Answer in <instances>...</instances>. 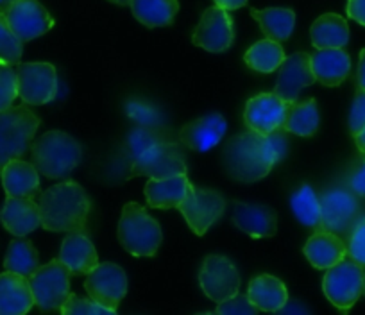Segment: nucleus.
<instances>
[{
  "label": "nucleus",
  "instance_id": "f257e3e1",
  "mask_svg": "<svg viewBox=\"0 0 365 315\" xmlns=\"http://www.w3.org/2000/svg\"><path fill=\"white\" fill-rule=\"evenodd\" d=\"M289 153L287 131L278 129L270 135L245 131L233 136L222 150V165L227 176L242 183L263 180L274 165L285 160Z\"/></svg>",
  "mask_w": 365,
  "mask_h": 315
},
{
  "label": "nucleus",
  "instance_id": "f03ea898",
  "mask_svg": "<svg viewBox=\"0 0 365 315\" xmlns=\"http://www.w3.org/2000/svg\"><path fill=\"white\" fill-rule=\"evenodd\" d=\"M41 227L56 233L86 231L91 201L86 190L76 181H63L40 195Z\"/></svg>",
  "mask_w": 365,
  "mask_h": 315
},
{
  "label": "nucleus",
  "instance_id": "7ed1b4c3",
  "mask_svg": "<svg viewBox=\"0 0 365 315\" xmlns=\"http://www.w3.org/2000/svg\"><path fill=\"white\" fill-rule=\"evenodd\" d=\"M31 156L38 172L48 180L68 177L83 160V147L63 131H48L31 143Z\"/></svg>",
  "mask_w": 365,
  "mask_h": 315
},
{
  "label": "nucleus",
  "instance_id": "20e7f679",
  "mask_svg": "<svg viewBox=\"0 0 365 315\" xmlns=\"http://www.w3.org/2000/svg\"><path fill=\"white\" fill-rule=\"evenodd\" d=\"M163 240L160 222L138 202H128L118 220V242L133 257L150 258L158 253Z\"/></svg>",
  "mask_w": 365,
  "mask_h": 315
},
{
  "label": "nucleus",
  "instance_id": "39448f33",
  "mask_svg": "<svg viewBox=\"0 0 365 315\" xmlns=\"http://www.w3.org/2000/svg\"><path fill=\"white\" fill-rule=\"evenodd\" d=\"M38 128L40 117L31 110L29 104L0 111V170L11 160L26 156Z\"/></svg>",
  "mask_w": 365,
  "mask_h": 315
},
{
  "label": "nucleus",
  "instance_id": "423d86ee",
  "mask_svg": "<svg viewBox=\"0 0 365 315\" xmlns=\"http://www.w3.org/2000/svg\"><path fill=\"white\" fill-rule=\"evenodd\" d=\"M364 271L360 264L344 258L333 267L326 269L322 292L329 303L340 311H349L364 294Z\"/></svg>",
  "mask_w": 365,
  "mask_h": 315
},
{
  "label": "nucleus",
  "instance_id": "0eeeda50",
  "mask_svg": "<svg viewBox=\"0 0 365 315\" xmlns=\"http://www.w3.org/2000/svg\"><path fill=\"white\" fill-rule=\"evenodd\" d=\"M178 174H187L185 153L174 140H165L147 149L135 162H131L128 180L138 176H147L149 180H163V177L178 176Z\"/></svg>",
  "mask_w": 365,
  "mask_h": 315
},
{
  "label": "nucleus",
  "instance_id": "6e6552de",
  "mask_svg": "<svg viewBox=\"0 0 365 315\" xmlns=\"http://www.w3.org/2000/svg\"><path fill=\"white\" fill-rule=\"evenodd\" d=\"M29 283L41 311H59L70 296V271L59 258L38 267Z\"/></svg>",
  "mask_w": 365,
  "mask_h": 315
},
{
  "label": "nucleus",
  "instance_id": "1a4fd4ad",
  "mask_svg": "<svg viewBox=\"0 0 365 315\" xmlns=\"http://www.w3.org/2000/svg\"><path fill=\"white\" fill-rule=\"evenodd\" d=\"M321 199L322 229H328L340 237H349L360 217V197L347 187H329L319 195Z\"/></svg>",
  "mask_w": 365,
  "mask_h": 315
},
{
  "label": "nucleus",
  "instance_id": "9d476101",
  "mask_svg": "<svg viewBox=\"0 0 365 315\" xmlns=\"http://www.w3.org/2000/svg\"><path fill=\"white\" fill-rule=\"evenodd\" d=\"M188 227L197 237H202L226 212V199L212 188H201L190 185L187 197L178 206Z\"/></svg>",
  "mask_w": 365,
  "mask_h": 315
},
{
  "label": "nucleus",
  "instance_id": "9b49d317",
  "mask_svg": "<svg viewBox=\"0 0 365 315\" xmlns=\"http://www.w3.org/2000/svg\"><path fill=\"white\" fill-rule=\"evenodd\" d=\"M19 97L29 106H43L58 95V73L51 63H19Z\"/></svg>",
  "mask_w": 365,
  "mask_h": 315
},
{
  "label": "nucleus",
  "instance_id": "f8f14e48",
  "mask_svg": "<svg viewBox=\"0 0 365 315\" xmlns=\"http://www.w3.org/2000/svg\"><path fill=\"white\" fill-rule=\"evenodd\" d=\"M202 292L215 303L226 301L240 290V272L230 258L222 254H210L205 258L199 272Z\"/></svg>",
  "mask_w": 365,
  "mask_h": 315
},
{
  "label": "nucleus",
  "instance_id": "ddd939ff",
  "mask_svg": "<svg viewBox=\"0 0 365 315\" xmlns=\"http://www.w3.org/2000/svg\"><path fill=\"white\" fill-rule=\"evenodd\" d=\"M88 296L103 306L117 311L118 304L128 294V274L117 264H99L84 282Z\"/></svg>",
  "mask_w": 365,
  "mask_h": 315
},
{
  "label": "nucleus",
  "instance_id": "4468645a",
  "mask_svg": "<svg viewBox=\"0 0 365 315\" xmlns=\"http://www.w3.org/2000/svg\"><path fill=\"white\" fill-rule=\"evenodd\" d=\"M289 103L276 93H258L245 104L244 122L249 131L270 135L285 128Z\"/></svg>",
  "mask_w": 365,
  "mask_h": 315
},
{
  "label": "nucleus",
  "instance_id": "2eb2a0df",
  "mask_svg": "<svg viewBox=\"0 0 365 315\" xmlns=\"http://www.w3.org/2000/svg\"><path fill=\"white\" fill-rule=\"evenodd\" d=\"M235 41V24L230 11L213 6L208 8L201 16L194 31V43L205 51L220 54L226 52Z\"/></svg>",
  "mask_w": 365,
  "mask_h": 315
},
{
  "label": "nucleus",
  "instance_id": "dca6fc26",
  "mask_svg": "<svg viewBox=\"0 0 365 315\" xmlns=\"http://www.w3.org/2000/svg\"><path fill=\"white\" fill-rule=\"evenodd\" d=\"M13 33L26 43L54 27V19L38 0H16L4 11Z\"/></svg>",
  "mask_w": 365,
  "mask_h": 315
},
{
  "label": "nucleus",
  "instance_id": "f3484780",
  "mask_svg": "<svg viewBox=\"0 0 365 315\" xmlns=\"http://www.w3.org/2000/svg\"><path fill=\"white\" fill-rule=\"evenodd\" d=\"M278 70L279 73L274 93L287 103H294L299 99L301 90L308 88L315 83L312 56L308 52H296L290 58H285Z\"/></svg>",
  "mask_w": 365,
  "mask_h": 315
},
{
  "label": "nucleus",
  "instance_id": "a211bd4d",
  "mask_svg": "<svg viewBox=\"0 0 365 315\" xmlns=\"http://www.w3.org/2000/svg\"><path fill=\"white\" fill-rule=\"evenodd\" d=\"M227 131L226 118L220 113H210L188 122L179 131V142L197 153H208L220 143Z\"/></svg>",
  "mask_w": 365,
  "mask_h": 315
},
{
  "label": "nucleus",
  "instance_id": "6ab92c4d",
  "mask_svg": "<svg viewBox=\"0 0 365 315\" xmlns=\"http://www.w3.org/2000/svg\"><path fill=\"white\" fill-rule=\"evenodd\" d=\"M233 224L252 239H269L278 231V213L270 206L237 201L233 205Z\"/></svg>",
  "mask_w": 365,
  "mask_h": 315
},
{
  "label": "nucleus",
  "instance_id": "aec40b11",
  "mask_svg": "<svg viewBox=\"0 0 365 315\" xmlns=\"http://www.w3.org/2000/svg\"><path fill=\"white\" fill-rule=\"evenodd\" d=\"M59 260L68 267L70 274H88L99 265V254L86 231H70L61 244Z\"/></svg>",
  "mask_w": 365,
  "mask_h": 315
},
{
  "label": "nucleus",
  "instance_id": "412c9836",
  "mask_svg": "<svg viewBox=\"0 0 365 315\" xmlns=\"http://www.w3.org/2000/svg\"><path fill=\"white\" fill-rule=\"evenodd\" d=\"M303 253L315 269L326 271L347 257V246L340 234L328 229H315L304 244Z\"/></svg>",
  "mask_w": 365,
  "mask_h": 315
},
{
  "label": "nucleus",
  "instance_id": "4be33fe9",
  "mask_svg": "<svg viewBox=\"0 0 365 315\" xmlns=\"http://www.w3.org/2000/svg\"><path fill=\"white\" fill-rule=\"evenodd\" d=\"M0 222L15 237H26L41 226L40 206L33 199L8 197L0 210Z\"/></svg>",
  "mask_w": 365,
  "mask_h": 315
},
{
  "label": "nucleus",
  "instance_id": "5701e85b",
  "mask_svg": "<svg viewBox=\"0 0 365 315\" xmlns=\"http://www.w3.org/2000/svg\"><path fill=\"white\" fill-rule=\"evenodd\" d=\"M34 306L29 278L6 271L0 274V315H24Z\"/></svg>",
  "mask_w": 365,
  "mask_h": 315
},
{
  "label": "nucleus",
  "instance_id": "b1692460",
  "mask_svg": "<svg viewBox=\"0 0 365 315\" xmlns=\"http://www.w3.org/2000/svg\"><path fill=\"white\" fill-rule=\"evenodd\" d=\"M312 70L315 81L322 86H340L351 72V58L344 48H317L312 56Z\"/></svg>",
  "mask_w": 365,
  "mask_h": 315
},
{
  "label": "nucleus",
  "instance_id": "393cba45",
  "mask_svg": "<svg viewBox=\"0 0 365 315\" xmlns=\"http://www.w3.org/2000/svg\"><path fill=\"white\" fill-rule=\"evenodd\" d=\"M0 176L8 197L34 199L40 194V172L34 163L24 162L22 158L11 160L0 170Z\"/></svg>",
  "mask_w": 365,
  "mask_h": 315
},
{
  "label": "nucleus",
  "instance_id": "a878e982",
  "mask_svg": "<svg viewBox=\"0 0 365 315\" xmlns=\"http://www.w3.org/2000/svg\"><path fill=\"white\" fill-rule=\"evenodd\" d=\"M190 185L187 174H178V176L163 177V180H149L143 194L150 208L170 210L178 208L182 199L187 197Z\"/></svg>",
  "mask_w": 365,
  "mask_h": 315
},
{
  "label": "nucleus",
  "instance_id": "bb28decb",
  "mask_svg": "<svg viewBox=\"0 0 365 315\" xmlns=\"http://www.w3.org/2000/svg\"><path fill=\"white\" fill-rule=\"evenodd\" d=\"M247 296L259 311H279L289 304L285 283L272 274H259L249 282Z\"/></svg>",
  "mask_w": 365,
  "mask_h": 315
},
{
  "label": "nucleus",
  "instance_id": "cd10ccee",
  "mask_svg": "<svg viewBox=\"0 0 365 315\" xmlns=\"http://www.w3.org/2000/svg\"><path fill=\"white\" fill-rule=\"evenodd\" d=\"M310 38L315 48H344L349 43L347 20L336 13L321 15L312 24Z\"/></svg>",
  "mask_w": 365,
  "mask_h": 315
},
{
  "label": "nucleus",
  "instance_id": "c85d7f7f",
  "mask_svg": "<svg viewBox=\"0 0 365 315\" xmlns=\"http://www.w3.org/2000/svg\"><path fill=\"white\" fill-rule=\"evenodd\" d=\"M251 16L259 24L265 38L274 41H285L292 36L296 26V13L289 8L251 9Z\"/></svg>",
  "mask_w": 365,
  "mask_h": 315
},
{
  "label": "nucleus",
  "instance_id": "c756f323",
  "mask_svg": "<svg viewBox=\"0 0 365 315\" xmlns=\"http://www.w3.org/2000/svg\"><path fill=\"white\" fill-rule=\"evenodd\" d=\"M129 6L135 19L149 29L170 26L179 11L178 0H131Z\"/></svg>",
  "mask_w": 365,
  "mask_h": 315
},
{
  "label": "nucleus",
  "instance_id": "7c9ffc66",
  "mask_svg": "<svg viewBox=\"0 0 365 315\" xmlns=\"http://www.w3.org/2000/svg\"><path fill=\"white\" fill-rule=\"evenodd\" d=\"M321 117H319V106L315 99L294 100L289 103V111H287L285 131L292 133L297 136H312L317 133Z\"/></svg>",
  "mask_w": 365,
  "mask_h": 315
},
{
  "label": "nucleus",
  "instance_id": "2f4dec72",
  "mask_svg": "<svg viewBox=\"0 0 365 315\" xmlns=\"http://www.w3.org/2000/svg\"><path fill=\"white\" fill-rule=\"evenodd\" d=\"M283 59H285V51H283L282 43L270 40V38L256 41L244 54L245 65L259 73L276 72L282 66Z\"/></svg>",
  "mask_w": 365,
  "mask_h": 315
},
{
  "label": "nucleus",
  "instance_id": "473e14b6",
  "mask_svg": "<svg viewBox=\"0 0 365 315\" xmlns=\"http://www.w3.org/2000/svg\"><path fill=\"white\" fill-rule=\"evenodd\" d=\"M290 208H292L294 217L303 226L312 227V229H322L321 199H319L314 187L301 185L290 197Z\"/></svg>",
  "mask_w": 365,
  "mask_h": 315
},
{
  "label": "nucleus",
  "instance_id": "72a5a7b5",
  "mask_svg": "<svg viewBox=\"0 0 365 315\" xmlns=\"http://www.w3.org/2000/svg\"><path fill=\"white\" fill-rule=\"evenodd\" d=\"M38 267H40V254H38L36 247L29 240L19 237V239L9 244L8 253H6L4 258L6 271L31 278Z\"/></svg>",
  "mask_w": 365,
  "mask_h": 315
},
{
  "label": "nucleus",
  "instance_id": "f704fd0d",
  "mask_svg": "<svg viewBox=\"0 0 365 315\" xmlns=\"http://www.w3.org/2000/svg\"><path fill=\"white\" fill-rule=\"evenodd\" d=\"M172 140L170 133L165 128H145V125H136L125 138V154L129 156L131 162H135L140 154L145 153L156 143Z\"/></svg>",
  "mask_w": 365,
  "mask_h": 315
},
{
  "label": "nucleus",
  "instance_id": "c9c22d12",
  "mask_svg": "<svg viewBox=\"0 0 365 315\" xmlns=\"http://www.w3.org/2000/svg\"><path fill=\"white\" fill-rule=\"evenodd\" d=\"M22 52L24 41L13 33L4 13H0V59L9 65H19Z\"/></svg>",
  "mask_w": 365,
  "mask_h": 315
},
{
  "label": "nucleus",
  "instance_id": "e433bc0d",
  "mask_svg": "<svg viewBox=\"0 0 365 315\" xmlns=\"http://www.w3.org/2000/svg\"><path fill=\"white\" fill-rule=\"evenodd\" d=\"M125 113L136 122V125H145V128H163V115L145 100L131 99L125 104Z\"/></svg>",
  "mask_w": 365,
  "mask_h": 315
},
{
  "label": "nucleus",
  "instance_id": "4c0bfd02",
  "mask_svg": "<svg viewBox=\"0 0 365 315\" xmlns=\"http://www.w3.org/2000/svg\"><path fill=\"white\" fill-rule=\"evenodd\" d=\"M19 97V81L13 65L0 59V111L13 106V100Z\"/></svg>",
  "mask_w": 365,
  "mask_h": 315
},
{
  "label": "nucleus",
  "instance_id": "58836bf2",
  "mask_svg": "<svg viewBox=\"0 0 365 315\" xmlns=\"http://www.w3.org/2000/svg\"><path fill=\"white\" fill-rule=\"evenodd\" d=\"M63 315H113L115 311L110 310V308L103 306L97 301L90 299H81L79 296L70 292L68 299L65 301V304L61 306Z\"/></svg>",
  "mask_w": 365,
  "mask_h": 315
},
{
  "label": "nucleus",
  "instance_id": "ea45409f",
  "mask_svg": "<svg viewBox=\"0 0 365 315\" xmlns=\"http://www.w3.org/2000/svg\"><path fill=\"white\" fill-rule=\"evenodd\" d=\"M258 308L251 303L249 296L244 294H235L233 297L226 301H220L219 306H217L215 314L219 315H256L258 314Z\"/></svg>",
  "mask_w": 365,
  "mask_h": 315
},
{
  "label": "nucleus",
  "instance_id": "a19ab883",
  "mask_svg": "<svg viewBox=\"0 0 365 315\" xmlns=\"http://www.w3.org/2000/svg\"><path fill=\"white\" fill-rule=\"evenodd\" d=\"M347 257L365 267V219H360L347 237Z\"/></svg>",
  "mask_w": 365,
  "mask_h": 315
},
{
  "label": "nucleus",
  "instance_id": "79ce46f5",
  "mask_svg": "<svg viewBox=\"0 0 365 315\" xmlns=\"http://www.w3.org/2000/svg\"><path fill=\"white\" fill-rule=\"evenodd\" d=\"M346 187L356 197L365 199V154H361V158H358L356 162L347 169Z\"/></svg>",
  "mask_w": 365,
  "mask_h": 315
},
{
  "label": "nucleus",
  "instance_id": "37998d69",
  "mask_svg": "<svg viewBox=\"0 0 365 315\" xmlns=\"http://www.w3.org/2000/svg\"><path fill=\"white\" fill-rule=\"evenodd\" d=\"M365 125V90H361L360 86L354 92L353 104H351L349 111V133L353 136H356L358 133L364 129Z\"/></svg>",
  "mask_w": 365,
  "mask_h": 315
},
{
  "label": "nucleus",
  "instance_id": "c03bdc74",
  "mask_svg": "<svg viewBox=\"0 0 365 315\" xmlns=\"http://www.w3.org/2000/svg\"><path fill=\"white\" fill-rule=\"evenodd\" d=\"M346 11L349 19L365 27V0H347Z\"/></svg>",
  "mask_w": 365,
  "mask_h": 315
},
{
  "label": "nucleus",
  "instance_id": "a18cd8bd",
  "mask_svg": "<svg viewBox=\"0 0 365 315\" xmlns=\"http://www.w3.org/2000/svg\"><path fill=\"white\" fill-rule=\"evenodd\" d=\"M213 2L226 11H235V9H240L247 4V0H213Z\"/></svg>",
  "mask_w": 365,
  "mask_h": 315
},
{
  "label": "nucleus",
  "instance_id": "49530a36",
  "mask_svg": "<svg viewBox=\"0 0 365 315\" xmlns=\"http://www.w3.org/2000/svg\"><path fill=\"white\" fill-rule=\"evenodd\" d=\"M356 83L361 90H365V48L360 52V59H358Z\"/></svg>",
  "mask_w": 365,
  "mask_h": 315
},
{
  "label": "nucleus",
  "instance_id": "de8ad7c7",
  "mask_svg": "<svg viewBox=\"0 0 365 315\" xmlns=\"http://www.w3.org/2000/svg\"><path fill=\"white\" fill-rule=\"evenodd\" d=\"M353 138H354V143H356L358 153L365 154V125H364V129H361V131L358 133L356 136H353Z\"/></svg>",
  "mask_w": 365,
  "mask_h": 315
},
{
  "label": "nucleus",
  "instance_id": "09e8293b",
  "mask_svg": "<svg viewBox=\"0 0 365 315\" xmlns=\"http://www.w3.org/2000/svg\"><path fill=\"white\" fill-rule=\"evenodd\" d=\"M13 2H16V0H0V11H6Z\"/></svg>",
  "mask_w": 365,
  "mask_h": 315
},
{
  "label": "nucleus",
  "instance_id": "8fccbe9b",
  "mask_svg": "<svg viewBox=\"0 0 365 315\" xmlns=\"http://www.w3.org/2000/svg\"><path fill=\"white\" fill-rule=\"evenodd\" d=\"M110 2H113V4H117V6H129V4H131V0H110Z\"/></svg>",
  "mask_w": 365,
  "mask_h": 315
},
{
  "label": "nucleus",
  "instance_id": "3c124183",
  "mask_svg": "<svg viewBox=\"0 0 365 315\" xmlns=\"http://www.w3.org/2000/svg\"><path fill=\"white\" fill-rule=\"evenodd\" d=\"M364 296H365V271H364Z\"/></svg>",
  "mask_w": 365,
  "mask_h": 315
}]
</instances>
